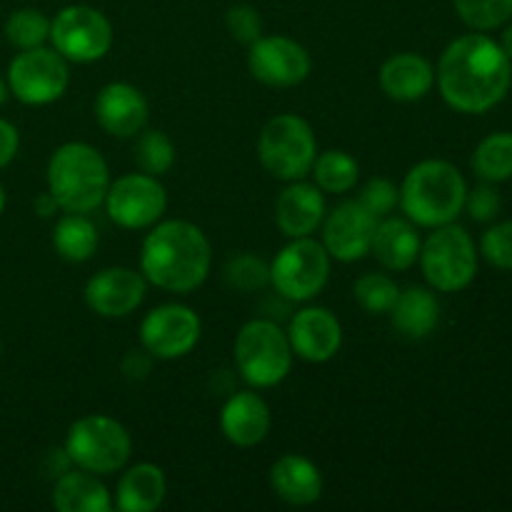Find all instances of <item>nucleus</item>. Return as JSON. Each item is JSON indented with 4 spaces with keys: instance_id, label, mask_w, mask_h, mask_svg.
I'll return each mask as SVG.
<instances>
[{
    "instance_id": "nucleus-1",
    "label": "nucleus",
    "mask_w": 512,
    "mask_h": 512,
    "mask_svg": "<svg viewBox=\"0 0 512 512\" xmlns=\"http://www.w3.org/2000/svg\"><path fill=\"white\" fill-rule=\"evenodd\" d=\"M435 83L445 103L458 113H488L510 93L512 60L488 35H463L440 55Z\"/></svg>"
},
{
    "instance_id": "nucleus-2",
    "label": "nucleus",
    "mask_w": 512,
    "mask_h": 512,
    "mask_svg": "<svg viewBox=\"0 0 512 512\" xmlns=\"http://www.w3.org/2000/svg\"><path fill=\"white\" fill-rule=\"evenodd\" d=\"M213 265L210 240L188 220L155 223L140 248V273L165 293L188 295L208 280Z\"/></svg>"
},
{
    "instance_id": "nucleus-3",
    "label": "nucleus",
    "mask_w": 512,
    "mask_h": 512,
    "mask_svg": "<svg viewBox=\"0 0 512 512\" xmlns=\"http://www.w3.org/2000/svg\"><path fill=\"white\" fill-rule=\"evenodd\" d=\"M468 183L448 160H423L405 175L400 185V205L405 218L420 228H440L455 223L465 210Z\"/></svg>"
},
{
    "instance_id": "nucleus-4",
    "label": "nucleus",
    "mask_w": 512,
    "mask_h": 512,
    "mask_svg": "<svg viewBox=\"0 0 512 512\" xmlns=\"http://www.w3.org/2000/svg\"><path fill=\"white\" fill-rule=\"evenodd\" d=\"M110 170L98 148L65 143L48 160V193L65 213H93L105 203Z\"/></svg>"
},
{
    "instance_id": "nucleus-5",
    "label": "nucleus",
    "mask_w": 512,
    "mask_h": 512,
    "mask_svg": "<svg viewBox=\"0 0 512 512\" xmlns=\"http://www.w3.org/2000/svg\"><path fill=\"white\" fill-rule=\"evenodd\" d=\"M293 348L288 333L268 318H255L240 328L235 338V365L245 383L255 390L275 388L293 368Z\"/></svg>"
},
{
    "instance_id": "nucleus-6",
    "label": "nucleus",
    "mask_w": 512,
    "mask_h": 512,
    "mask_svg": "<svg viewBox=\"0 0 512 512\" xmlns=\"http://www.w3.org/2000/svg\"><path fill=\"white\" fill-rule=\"evenodd\" d=\"M258 158L273 178L303 180L318 158V140L305 118L295 113H280L265 123L258 138Z\"/></svg>"
},
{
    "instance_id": "nucleus-7",
    "label": "nucleus",
    "mask_w": 512,
    "mask_h": 512,
    "mask_svg": "<svg viewBox=\"0 0 512 512\" xmlns=\"http://www.w3.org/2000/svg\"><path fill=\"white\" fill-rule=\"evenodd\" d=\"M65 453L70 463L95 475H113L128 465L133 440L123 423L108 415H85L68 428Z\"/></svg>"
},
{
    "instance_id": "nucleus-8",
    "label": "nucleus",
    "mask_w": 512,
    "mask_h": 512,
    "mask_svg": "<svg viewBox=\"0 0 512 512\" xmlns=\"http://www.w3.org/2000/svg\"><path fill=\"white\" fill-rule=\"evenodd\" d=\"M420 268L438 293H460L478 275V250L460 225H440L420 248Z\"/></svg>"
},
{
    "instance_id": "nucleus-9",
    "label": "nucleus",
    "mask_w": 512,
    "mask_h": 512,
    "mask_svg": "<svg viewBox=\"0 0 512 512\" xmlns=\"http://www.w3.org/2000/svg\"><path fill=\"white\" fill-rule=\"evenodd\" d=\"M330 260L333 258L325 245L313 240V235L293 238L270 263V283L285 300L293 303L313 300L328 285Z\"/></svg>"
},
{
    "instance_id": "nucleus-10",
    "label": "nucleus",
    "mask_w": 512,
    "mask_h": 512,
    "mask_svg": "<svg viewBox=\"0 0 512 512\" xmlns=\"http://www.w3.org/2000/svg\"><path fill=\"white\" fill-rule=\"evenodd\" d=\"M8 90L25 105H50L68 90V60L50 48L20 50L8 65Z\"/></svg>"
},
{
    "instance_id": "nucleus-11",
    "label": "nucleus",
    "mask_w": 512,
    "mask_h": 512,
    "mask_svg": "<svg viewBox=\"0 0 512 512\" xmlns=\"http://www.w3.org/2000/svg\"><path fill=\"white\" fill-rule=\"evenodd\" d=\"M50 43L68 63H95L113 48V25L90 5H68L50 20Z\"/></svg>"
},
{
    "instance_id": "nucleus-12",
    "label": "nucleus",
    "mask_w": 512,
    "mask_h": 512,
    "mask_svg": "<svg viewBox=\"0 0 512 512\" xmlns=\"http://www.w3.org/2000/svg\"><path fill=\"white\" fill-rule=\"evenodd\" d=\"M165 208H168V193L155 175L140 170V173H128L120 175L118 180H110L105 210L118 228H153L163 218Z\"/></svg>"
},
{
    "instance_id": "nucleus-13",
    "label": "nucleus",
    "mask_w": 512,
    "mask_h": 512,
    "mask_svg": "<svg viewBox=\"0 0 512 512\" xmlns=\"http://www.w3.org/2000/svg\"><path fill=\"white\" fill-rule=\"evenodd\" d=\"M203 323L188 305L165 303L150 310L140 323V345L155 360H178L193 353Z\"/></svg>"
},
{
    "instance_id": "nucleus-14",
    "label": "nucleus",
    "mask_w": 512,
    "mask_h": 512,
    "mask_svg": "<svg viewBox=\"0 0 512 512\" xmlns=\"http://www.w3.org/2000/svg\"><path fill=\"white\" fill-rule=\"evenodd\" d=\"M313 60L300 43L285 35H260L248 53V70L270 88H293L310 75Z\"/></svg>"
},
{
    "instance_id": "nucleus-15",
    "label": "nucleus",
    "mask_w": 512,
    "mask_h": 512,
    "mask_svg": "<svg viewBox=\"0 0 512 512\" xmlns=\"http://www.w3.org/2000/svg\"><path fill=\"white\" fill-rule=\"evenodd\" d=\"M148 280L133 268H105L85 283V305L100 318H128L143 305Z\"/></svg>"
},
{
    "instance_id": "nucleus-16",
    "label": "nucleus",
    "mask_w": 512,
    "mask_h": 512,
    "mask_svg": "<svg viewBox=\"0 0 512 512\" xmlns=\"http://www.w3.org/2000/svg\"><path fill=\"white\" fill-rule=\"evenodd\" d=\"M378 218L370 215L358 200L340 203L323 220V245L330 258L340 263H355L370 253Z\"/></svg>"
},
{
    "instance_id": "nucleus-17",
    "label": "nucleus",
    "mask_w": 512,
    "mask_h": 512,
    "mask_svg": "<svg viewBox=\"0 0 512 512\" xmlns=\"http://www.w3.org/2000/svg\"><path fill=\"white\" fill-rule=\"evenodd\" d=\"M288 340L293 353L305 363H328L340 353L343 325L328 308H303L288 325Z\"/></svg>"
},
{
    "instance_id": "nucleus-18",
    "label": "nucleus",
    "mask_w": 512,
    "mask_h": 512,
    "mask_svg": "<svg viewBox=\"0 0 512 512\" xmlns=\"http://www.w3.org/2000/svg\"><path fill=\"white\" fill-rule=\"evenodd\" d=\"M100 128L115 138H135L148 123V100L135 85L108 83L100 88L93 103Z\"/></svg>"
},
{
    "instance_id": "nucleus-19",
    "label": "nucleus",
    "mask_w": 512,
    "mask_h": 512,
    "mask_svg": "<svg viewBox=\"0 0 512 512\" xmlns=\"http://www.w3.org/2000/svg\"><path fill=\"white\" fill-rule=\"evenodd\" d=\"M273 425L268 403L255 390H240L225 400L220 410V430L235 448H255L263 443Z\"/></svg>"
},
{
    "instance_id": "nucleus-20",
    "label": "nucleus",
    "mask_w": 512,
    "mask_h": 512,
    "mask_svg": "<svg viewBox=\"0 0 512 512\" xmlns=\"http://www.w3.org/2000/svg\"><path fill=\"white\" fill-rule=\"evenodd\" d=\"M325 198L315 183L290 180L275 200V223L285 238H308L323 225Z\"/></svg>"
},
{
    "instance_id": "nucleus-21",
    "label": "nucleus",
    "mask_w": 512,
    "mask_h": 512,
    "mask_svg": "<svg viewBox=\"0 0 512 512\" xmlns=\"http://www.w3.org/2000/svg\"><path fill=\"white\" fill-rule=\"evenodd\" d=\"M270 488L283 503L305 508L318 503L323 495V475L320 468L305 455H283L270 468Z\"/></svg>"
},
{
    "instance_id": "nucleus-22",
    "label": "nucleus",
    "mask_w": 512,
    "mask_h": 512,
    "mask_svg": "<svg viewBox=\"0 0 512 512\" xmlns=\"http://www.w3.org/2000/svg\"><path fill=\"white\" fill-rule=\"evenodd\" d=\"M435 85V68L418 53L390 55L380 68V88L398 103H415Z\"/></svg>"
},
{
    "instance_id": "nucleus-23",
    "label": "nucleus",
    "mask_w": 512,
    "mask_h": 512,
    "mask_svg": "<svg viewBox=\"0 0 512 512\" xmlns=\"http://www.w3.org/2000/svg\"><path fill=\"white\" fill-rule=\"evenodd\" d=\"M420 248H423V240H420L413 220L390 218V215L378 220L370 253L385 270H393V273L410 270L418 263Z\"/></svg>"
},
{
    "instance_id": "nucleus-24",
    "label": "nucleus",
    "mask_w": 512,
    "mask_h": 512,
    "mask_svg": "<svg viewBox=\"0 0 512 512\" xmlns=\"http://www.w3.org/2000/svg\"><path fill=\"white\" fill-rule=\"evenodd\" d=\"M168 493L165 473L153 463H138L123 473L115 490V505L123 512H153Z\"/></svg>"
},
{
    "instance_id": "nucleus-25",
    "label": "nucleus",
    "mask_w": 512,
    "mask_h": 512,
    "mask_svg": "<svg viewBox=\"0 0 512 512\" xmlns=\"http://www.w3.org/2000/svg\"><path fill=\"white\" fill-rule=\"evenodd\" d=\"M390 320H393L395 330L403 338L423 340L438 328L440 323V303L428 288H410L400 290L398 300H395L393 310H390Z\"/></svg>"
},
{
    "instance_id": "nucleus-26",
    "label": "nucleus",
    "mask_w": 512,
    "mask_h": 512,
    "mask_svg": "<svg viewBox=\"0 0 512 512\" xmlns=\"http://www.w3.org/2000/svg\"><path fill=\"white\" fill-rule=\"evenodd\" d=\"M53 505L60 512H108L113 508L108 488L88 470H65L55 478Z\"/></svg>"
},
{
    "instance_id": "nucleus-27",
    "label": "nucleus",
    "mask_w": 512,
    "mask_h": 512,
    "mask_svg": "<svg viewBox=\"0 0 512 512\" xmlns=\"http://www.w3.org/2000/svg\"><path fill=\"white\" fill-rule=\"evenodd\" d=\"M53 248L68 263H85L98 250V230L83 213H65L55 223Z\"/></svg>"
},
{
    "instance_id": "nucleus-28",
    "label": "nucleus",
    "mask_w": 512,
    "mask_h": 512,
    "mask_svg": "<svg viewBox=\"0 0 512 512\" xmlns=\"http://www.w3.org/2000/svg\"><path fill=\"white\" fill-rule=\"evenodd\" d=\"M310 175H313L315 185L323 193L343 195L348 190H353L355 183H358L360 165L345 150H325V153H318Z\"/></svg>"
},
{
    "instance_id": "nucleus-29",
    "label": "nucleus",
    "mask_w": 512,
    "mask_h": 512,
    "mask_svg": "<svg viewBox=\"0 0 512 512\" xmlns=\"http://www.w3.org/2000/svg\"><path fill=\"white\" fill-rule=\"evenodd\" d=\"M473 170L485 183H505L512 178V133L488 135L473 153Z\"/></svg>"
},
{
    "instance_id": "nucleus-30",
    "label": "nucleus",
    "mask_w": 512,
    "mask_h": 512,
    "mask_svg": "<svg viewBox=\"0 0 512 512\" xmlns=\"http://www.w3.org/2000/svg\"><path fill=\"white\" fill-rule=\"evenodd\" d=\"M133 158L148 175H165L175 165V145L163 130H140L135 140Z\"/></svg>"
},
{
    "instance_id": "nucleus-31",
    "label": "nucleus",
    "mask_w": 512,
    "mask_h": 512,
    "mask_svg": "<svg viewBox=\"0 0 512 512\" xmlns=\"http://www.w3.org/2000/svg\"><path fill=\"white\" fill-rule=\"evenodd\" d=\"M398 293V283L385 273H365L353 285L355 300L370 315H388L398 300Z\"/></svg>"
},
{
    "instance_id": "nucleus-32",
    "label": "nucleus",
    "mask_w": 512,
    "mask_h": 512,
    "mask_svg": "<svg viewBox=\"0 0 512 512\" xmlns=\"http://www.w3.org/2000/svg\"><path fill=\"white\" fill-rule=\"evenodd\" d=\"M5 38L18 50L40 48L45 40H50V20L45 18V13L35 8L15 10L5 20Z\"/></svg>"
},
{
    "instance_id": "nucleus-33",
    "label": "nucleus",
    "mask_w": 512,
    "mask_h": 512,
    "mask_svg": "<svg viewBox=\"0 0 512 512\" xmlns=\"http://www.w3.org/2000/svg\"><path fill=\"white\" fill-rule=\"evenodd\" d=\"M460 20L473 30L500 28L512 15V0H455Z\"/></svg>"
},
{
    "instance_id": "nucleus-34",
    "label": "nucleus",
    "mask_w": 512,
    "mask_h": 512,
    "mask_svg": "<svg viewBox=\"0 0 512 512\" xmlns=\"http://www.w3.org/2000/svg\"><path fill=\"white\" fill-rule=\"evenodd\" d=\"M225 278H228L230 288L240 290V293H255L270 283V265L258 255L240 253L228 263Z\"/></svg>"
},
{
    "instance_id": "nucleus-35",
    "label": "nucleus",
    "mask_w": 512,
    "mask_h": 512,
    "mask_svg": "<svg viewBox=\"0 0 512 512\" xmlns=\"http://www.w3.org/2000/svg\"><path fill=\"white\" fill-rule=\"evenodd\" d=\"M480 255L493 268L512 270V220L493 225L480 238Z\"/></svg>"
},
{
    "instance_id": "nucleus-36",
    "label": "nucleus",
    "mask_w": 512,
    "mask_h": 512,
    "mask_svg": "<svg viewBox=\"0 0 512 512\" xmlns=\"http://www.w3.org/2000/svg\"><path fill=\"white\" fill-rule=\"evenodd\" d=\"M358 203L378 220L388 218L400 205V188L395 183H390L388 178H373L360 190Z\"/></svg>"
},
{
    "instance_id": "nucleus-37",
    "label": "nucleus",
    "mask_w": 512,
    "mask_h": 512,
    "mask_svg": "<svg viewBox=\"0 0 512 512\" xmlns=\"http://www.w3.org/2000/svg\"><path fill=\"white\" fill-rule=\"evenodd\" d=\"M225 25L228 33L243 45H253L263 35V20L253 5H233L225 15Z\"/></svg>"
},
{
    "instance_id": "nucleus-38",
    "label": "nucleus",
    "mask_w": 512,
    "mask_h": 512,
    "mask_svg": "<svg viewBox=\"0 0 512 512\" xmlns=\"http://www.w3.org/2000/svg\"><path fill=\"white\" fill-rule=\"evenodd\" d=\"M465 208H468L470 218L475 223H490L500 213V208H503V198H500V193L493 185L485 183L468 190V195H465Z\"/></svg>"
},
{
    "instance_id": "nucleus-39",
    "label": "nucleus",
    "mask_w": 512,
    "mask_h": 512,
    "mask_svg": "<svg viewBox=\"0 0 512 512\" xmlns=\"http://www.w3.org/2000/svg\"><path fill=\"white\" fill-rule=\"evenodd\" d=\"M153 360L155 358L145 348L130 350V353L123 358L120 370H123V375L128 380H145L150 375V368H153Z\"/></svg>"
},
{
    "instance_id": "nucleus-40",
    "label": "nucleus",
    "mask_w": 512,
    "mask_h": 512,
    "mask_svg": "<svg viewBox=\"0 0 512 512\" xmlns=\"http://www.w3.org/2000/svg\"><path fill=\"white\" fill-rule=\"evenodd\" d=\"M18 148H20L18 128H15L13 123H8V120L0 118V170L8 168V165L13 163V158L18 155Z\"/></svg>"
},
{
    "instance_id": "nucleus-41",
    "label": "nucleus",
    "mask_w": 512,
    "mask_h": 512,
    "mask_svg": "<svg viewBox=\"0 0 512 512\" xmlns=\"http://www.w3.org/2000/svg\"><path fill=\"white\" fill-rule=\"evenodd\" d=\"M35 213L40 215V218H50V215L58 213V203H55V198L50 193H40L38 198H35Z\"/></svg>"
},
{
    "instance_id": "nucleus-42",
    "label": "nucleus",
    "mask_w": 512,
    "mask_h": 512,
    "mask_svg": "<svg viewBox=\"0 0 512 512\" xmlns=\"http://www.w3.org/2000/svg\"><path fill=\"white\" fill-rule=\"evenodd\" d=\"M500 48H503L505 55H508V58L512 60V23L508 25V28H505L503 40H500Z\"/></svg>"
},
{
    "instance_id": "nucleus-43",
    "label": "nucleus",
    "mask_w": 512,
    "mask_h": 512,
    "mask_svg": "<svg viewBox=\"0 0 512 512\" xmlns=\"http://www.w3.org/2000/svg\"><path fill=\"white\" fill-rule=\"evenodd\" d=\"M8 93H10V90H8V83H5V80L0 78V105L5 103V98H8Z\"/></svg>"
},
{
    "instance_id": "nucleus-44",
    "label": "nucleus",
    "mask_w": 512,
    "mask_h": 512,
    "mask_svg": "<svg viewBox=\"0 0 512 512\" xmlns=\"http://www.w3.org/2000/svg\"><path fill=\"white\" fill-rule=\"evenodd\" d=\"M3 210H5V190L3 185H0V215H3Z\"/></svg>"
},
{
    "instance_id": "nucleus-45",
    "label": "nucleus",
    "mask_w": 512,
    "mask_h": 512,
    "mask_svg": "<svg viewBox=\"0 0 512 512\" xmlns=\"http://www.w3.org/2000/svg\"><path fill=\"white\" fill-rule=\"evenodd\" d=\"M0 353H3V343H0Z\"/></svg>"
}]
</instances>
